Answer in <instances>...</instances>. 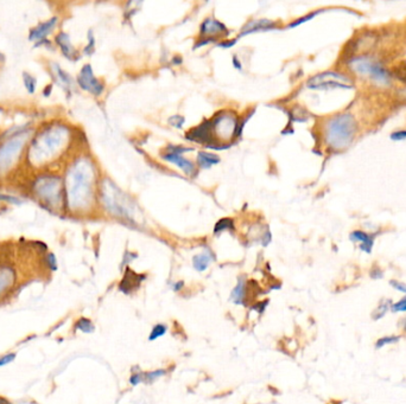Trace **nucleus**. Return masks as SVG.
Returning <instances> with one entry per match:
<instances>
[{"label": "nucleus", "instance_id": "nucleus-1", "mask_svg": "<svg viewBox=\"0 0 406 404\" xmlns=\"http://www.w3.org/2000/svg\"><path fill=\"white\" fill-rule=\"evenodd\" d=\"M355 133V122L348 114L333 118L326 126V143L333 148H344L351 143Z\"/></svg>", "mask_w": 406, "mask_h": 404}, {"label": "nucleus", "instance_id": "nucleus-2", "mask_svg": "<svg viewBox=\"0 0 406 404\" xmlns=\"http://www.w3.org/2000/svg\"><path fill=\"white\" fill-rule=\"evenodd\" d=\"M102 202L105 203L106 209L116 217L133 219V202L128 200L127 196L121 192L120 189L116 188L109 179H107L106 185L102 188Z\"/></svg>", "mask_w": 406, "mask_h": 404}, {"label": "nucleus", "instance_id": "nucleus-3", "mask_svg": "<svg viewBox=\"0 0 406 404\" xmlns=\"http://www.w3.org/2000/svg\"><path fill=\"white\" fill-rule=\"evenodd\" d=\"M92 177H93V170L90 169V165L87 163L80 164L73 173V181L74 185L71 189V195L73 198L71 200L76 201L77 205L87 204L90 200V195H92Z\"/></svg>", "mask_w": 406, "mask_h": 404}, {"label": "nucleus", "instance_id": "nucleus-4", "mask_svg": "<svg viewBox=\"0 0 406 404\" xmlns=\"http://www.w3.org/2000/svg\"><path fill=\"white\" fill-rule=\"evenodd\" d=\"M210 121L216 144L223 145L228 143L237 135L239 121L235 113L221 112L210 119Z\"/></svg>", "mask_w": 406, "mask_h": 404}, {"label": "nucleus", "instance_id": "nucleus-5", "mask_svg": "<svg viewBox=\"0 0 406 404\" xmlns=\"http://www.w3.org/2000/svg\"><path fill=\"white\" fill-rule=\"evenodd\" d=\"M348 78L335 72H323L310 78L308 88L310 89H326V88H349Z\"/></svg>", "mask_w": 406, "mask_h": 404}, {"label": "nucleus", "instance_id": "nucleus-6", "mask_svg": "<svg viewBox=\"0 0 406 404\" xmlns=\"http://www.w3.org/2000/svg\"><path fill=\"white\" fill-rule=\"evenodd\" d=\"M185 138L188 140L194 141V143L206 145L207 147L216 146V141L213 135V128H212V121L210 120H204L202 124H200L196 127L190 129L188 132Z\"/></svg>", "mask_w": 406, "mask_h": 404}, {"label": "nucleus", "instance_id": "nucleus-7", "mask_svg": "<svg viewBox=\"0 0 406 404\" xmlns=\"http://www.w3.org/2000/svg\"><path fill=\"white\" fill-rule=\"evenodd\" d=\"M78 83L84 90L90 91L94 95H101L103 91V84L94 76L90 65H84L81 70V74L78 75Z\"/></svg>", "mask_w": 406, "mask_h": 404}, {"label": "nucleus", "instance_id": "nucleus-8", "mask_svg": "<svg viewBox=\"0 0 406 404\" xmlns=\"http://www.w3.org/2000/svg\"><path fill=\"white\" fill-rule=\"evenodd\" d=\"M353 68L357 69L361 74H367L376 78V80L384 82L389 80V75L384 70L382 67L373 63L372 61H368L366 58H358L353 61Z\"/></svg>", "mask_w": 406, "mask_h": 404}, {"label": "nucleus", "instance_id": "nucleus-9", "mask_svg": "<svg viewBox=\"0 0 406 404\" xmlns=\"http://www.w3.org/2000/svg\"><path fill=\"white\" fill-rule=\"evenodd\" d=\"M146 279L144 274H137L130 268H126L125 275L122 277L120 285H119V290L126 295H130L134 290H137L140 287V283Z\"/></svg>", "mask_w": 406, "mask_h": 404}, {"label": "nucleus", "instance_id": "nucleus-10", "mask_svg": "<svg viewBox=\"0 0 406 404\" xmlns=\"http://www.w3.org/2000/svg\"><path fill=\"white\" fill-rule=\"evenodd\" d=\"M201 34L206 36V38H210V37H214L216 39V37L220 36V34H228L229 31L227 30L225 24H222L221 21L214 19V18H207L206 20L201 24Z\"/></svg>", "mask_w": 406, "mask_h": 404}, {"label": "nucleus", "instance_id": "nucleus-11", "mask_svg": "<svg viewBox=\"0 0 406 404\" xmlns=\"http://www.w3.org/2000/svg\"><path fill=\"white\" fill-rule=\"evenodd\" d=\"M277 27L276 21H272L270 19H253L245 25L241 29L240 37L246 36V34L259 32V31H269L273 30Z\"/></svg>", "mask_w": 406, "mask_h": 404}, {"label": "nucleus", "instance_id": "nucleus-12", "mask_svg": "<svg viewBox=\"0 0 406 404\" xmlns=\"http://www.w3.org/2000/svg\"><path fill=\"white\" fill-rule=\"evenodd\" d=\"M162 158L166 162L175 164L177 165L179 169L183 171L185 175L188 176H193L195 172V164L191 163L190 160L187 159V158H183L181 154H174V153H165L163 154Z\"/></svg>", "mask_w": 406, "mask_h": 404}, {"label": "nucleus", "instance_id": "nucleus-13", "mask_svg": "<svg viewBox=\"0 0 406 404\" xmlns=\"http://www.w3.org/2000/svg\"><path fill=\"white\" fill-rule=\"evenodd\" d=\"M247 298V283L245 280V276H240L238 279V283L235 285L231 293V301L234 302L235 305H246Z\"/></svg>", "mask_w": 406, "mask_h": 404}, {"label": "nucleus", "instance_id": "nucleus-14", "mask_svg": "<svg viewBox=\"0 0 406 404\" xmlns=\"http://www.w3.org/2000/svg\"><path fill=\"white\" fill-rule=\"evenodd\" d=\"M197 165L201 169H209L213 165H218L221 162L220 157L215 153H208V152H198L196 158Z\"/></svg>", "mask_w": 406, "mask_h": 404}, {"label": "nucleus", "instance_id": "nucleus-15", "mask_svg": "<svg viewBox=\"0 0 406 404\" xmlns=\"http://www.w3.org/2000/svg\"><path fill=\"white\" fill-rule=\"evenodd\" d=\"M213 260V255L209 250L203 251L201 254L195 255L193 257V266L197 271H204L209 267L210 262Z\"/></svg>", "mask_w": 406, "mask_h": 404}, {"label": "nucleus", "instance_id": "nucleus-16", "mask_svg": "<svg viewBox=\"0 0 406 404\" xmlns=\"http://www.w3.org/2000/svg\"><path fill=\"white\" fill-rule=\"evenodd\" d=\"M351 238L353 241L360 242V249L367 254H370L371 250H372L373 247V238H371V236H368L367 233H365L363 231H354L351 235Z\"/></svg>", "mask_w": 406, "mask_h": 404}, {"label": "nucleus", "instance_id": "nucleus-17", "mask_svg": "<svg viewBox=\"0 0 406 404\" xmlns=\"http://www.w3.org/2000/svg\"><path fill=\"white\" fill-rule=\"evenodd\" d=\"M392 304H393V302L390 299L380 300L379 304H378L377 307L374 308L373 312H372V319H373V320H380V319H383L384 317H385L387 312L391 311Z\"/></svg>", "mask_w": 406, "mask_h": 404}, {"label": "nucleus", "instance_id": "nucleus-18", "mask_svg": "<svg viewBox=\"0 0 406 404\" xmlns=\"http://www.w3.org/2000/svg\"><path fill=\"white\" fill-rule=\"evenodd\" d=\"M402 339V336H384V337H380L379 339L376 342V349L377 350H380V349H384V347L387 346V345H393V344H397L401 342Z\"/></svg>", "mask_w": 406, "mask_h": 404}, {"label": "nucleus", "instance_id": "nucleus-19", "mask_svg": "<svg viewBox=\"0 0 406 404\" xmlns=\"http://www.w3.org/2000/svg\"><path fill=\"white\" fill-rule=\"evenodd\" d=\"M226 230H234V220L232 218H222L220 219L218 223L214 226V233L218 235V233L226 231Z\"/></svg>", "mask_w": 406, "mask_h": 404}, {"label": "nucleus", "instance_id": "nucleus-20", "mask_svg": "<svg viewBox=\"0 0 406 404\" xmlns=\"http://www.w3.org/2000/svg\"><path fill=\"white\" fill-rule=\"evenodd\" d=\"M166 331H168V326H166L165 324H157V325H155V326L152 327V330H151V332H150L149 340H150V342H153V340L158 339V338L164 336V334L166 333Z\"/></svg>", "mask_w": 406, "mask_h": 404}, {"label": "nucleus", "instance_id": "nucleus-21", "mask_svg": "<svg viewBox=\"0 0 406 404\" xmlns=\"http://www.w3.org/2000/svg\"><path fill=\"white\" fill-rule=\"evenodd\" d=\"M166 375V370L164 369H158V370H155V371H150V372H145L144 374V382L147 384H151L153 383V382L159 380L160 377H163V376Z\"/></svg>", "mask_w": 406, "mask_h": 404}, {"label": "nucleus", "instance_id": "nucleus-22", "mask_svg": "<svg viewBox=\"0 0 406 404\" xmlns=\"http://www.w3.org/2000/svg\"><path fill=\"white\" fill-rule=\"evenodd\" d=\"M76 328L81 330L84 333H92L94 332V325L92 324V321L87 318H82L76 323Z\"/></svg>", "mask_w": 406, "mask_h": 404}, {"label": "nucleus", "instance_id": "nucleus-23", "mask_svg": "<svg viewBox=\"0 0 406 404\" xmlns=\"http://www.w3.org/2000/svg\"><path fill=\"white\" fill-rule=\"evenodd\" d=\"M391 312H393V313H406V295L397 302H393L391 306Z\"/></svg>", "mask_w": 406, "mask_h": 404}, {"label": "nucleus", "instance_id": "nucleus-24", "mask_svg": "<svg viewBox=\"0 0 406 404\" xmlns=\"http://www.w3.org/2000/svg\"><path fill=\"white\" fill-rule=\"evenodd\" d=\"M168 122H169L170 126H172V127L182 128V126H183L184 122H185V118H184V116H182V115L176 114V115H172L171 118H169Z\"/></svg>", "mask_w": 406, "mask_h": 404}, {"label": "nucleus", "instance_id": "nucleus-25", "mask_svg": "<svg viewBox=\"0 0 406 404\" xmlns=\"http://www.w3.org/2000/svg\"><path fill=\"white\" fill-rule=\"evenodd\" d=\"M193 151V148L189 147H183V146H174V145H169L168 148H166V153H174V154H181L185 152H190Z\"/></svg>", "mask_w": 406, "mask_h": 404}, {"label": "nucleus", "instance_id": "nucleus-26", "mask_svg": "<svg viewBox=\"0 0 406 404\" xmlns=\"http://www.w3.org/2000/svg\"><path fill=\"white\" fill-rule=\"evenodd\" d=\"M143 382H144V374L139 370V369H138L137 372H134V374L131 375L130 383L134 387V385L143 383Z\"/></svg>", "mask_w": 406, "mask_h": 404}, {"label": "nucleus", "instance_id": "nucleus-27", "mask_svg": "<svg viewBox=\"0 0 406 404\" xmlns=\"http://www.w3.org/2000/svg\"><path fill=\"white\" fill-rule=\"evenodd\" d=\"M317 13H319V12H314V13H310V14H308V15H304V17H302V18H298V19H296L295 21H292V23H291L290 25H289L288 27H296V26H298V25L303 24V23H305V21L313 19V18H314L315 15H316Z\"/></svg>", "mask_w": 406, "mask_h": 404}, {"label": "nucleus", "instance_id": "nucleus-28", "mask_svg": "<svg viewBox=\"0 0 406 404\" xmlns=\"http://www.w3.org/2000/svg\"><path fill=\"white\" fill-rule=\"evenodd\" d=\"M390 285H391L396 290H398V292H401L404 295H406V283L401 282V281L398 280H392L390 281Z\"/></svg>", "mask_w": 406, "mask_h": 404}, {"label": "nucleus", "instance_id": "nucleus-29", "mask_svg": "<svg viewBox=\"0 0 406 404\" xmlns=\"http://www.w3.org/2000/svg\"><path fill=\"white\" fill-rule=\"evenodd\" d=\"M267 304H269V300H265V301L258 302V304H256L254 306H252L251 309H253V311H257L258 313L261 314V313H264V311H265Z\"/></svg>", "mask_w": 406, "mask_h": 404}, {"label": "nucleus", "instance_id": "nucleus-30", "mask_svg": "<svg viewBox=\"0 0 406 404\" xmlns=\"http://www.w3.org/2000/svg\"><path fill=\"white\" fill-rule=\"evenodd\" d=\"M235 44H237V39H223L221 43L218 44V46L220 48H223V49H228V48H232V46H234Z\"/></svg>", "mask_w": 406, "mask_h": 404}, {"label": "nucleus", "instance_id": "nucleus-31", "mask_svg": "<svg viewBox=\"0 0 406 404\" xmlns=\"http://www.w3.org/2000/svg\"><path fill=\"white\" fill-rule=\"evenodd\" d=\"M270 242H271V232L269 230H266L265 233L263 235V237H261V244H263L264 247H266Z\"/></svg>", "mask_w": 406, "mask_h": 404}, {"label": "nucleus", "instance_id": "nucleus-32", "mask_svg": "<svg viewBox=\"0 0 406 404\" xmlns=\"http://www.w3.org/2000/svg\"><path fill=\"white\" fill-rule=\"evenodd\" d=\"M137 257V254H132V252L127 251L125 254V257H124V262H122V266H124L125 263H130L132 260H134V258Z\"/></svg>", "mask_w": 406, "mask_h": 404}, {"label": "nucleus", "instance_id": "nucleus-33", "mask_svg": "<svg viewBox=\"0 0 406 404\" xmlns=\"http://www.w3.org/2000/svg\"><path fill=\"white\" fill-rule=\"evenodd\" d=\"M171 288L174 292H179V290H182L184 288V281H176L174 285H172Z\"/></svg>", "mask_w": 406, "mask_h": 404}, {"label": "nucleus", "instance_id": "nucleus-34", "mask_svg": "<svg viewBox=\"0 0 406 404\" xmlns=\"http://www.w3.org/2000/svg\"><path fill=\"white\" fill-rule=\"evenodd\" d=\"M232 63H233V65H234L235 69H238V70H242V63H241V61H239V58H238L237 55L233 56Z\"/></svg>", "mask_w": 406, "mask_h": 404}, {"label": "nucleus", "instance_id": "nucleus-35", "mask_svg": "<svg viewBox=\"0 0 406 404\" xmlns=\"http://www.w3.org/2000/svg\"><path fill=\"white\" fill-rule=\"evenodd\" d=\"M13 358H14V355H7V356H5L4 358L0 359V366H2V365L7 364V363L12 362V361H13Z\"/></svg>", "mask_w": 406, "mask_h": 404}, {"label": "nucleus", "instance_id": "nucleus-36", "mask_svg": "<svg viewBox=\"0 0 406 404\" xmlns=\"http://www.w3.org/2000/svg\"><path fill=\"white\" fill-rule=\"evenodd\" d=\"M398 325H399V327H401V330L403 331V332L406 333V317L402 318L401 321L398 323Z\"/></svg>", "mask_w": 406, "mask_h": 404}, {"label": "nucleus", "instance_id": "nucleus-37", "mask_svg": "<svg viewBox=\"0 0 406 404\" xmlns=\"http://www.w3.org/2000/svg\"><path fill=\"white\" fill-rule=\"evenodd\" d=\"M174 63H175V64H181L182 59L179 58V56H176V57L174 58Z\"/></svg>", "mask_w": 406, "mask_h": 404}]
</instances>
